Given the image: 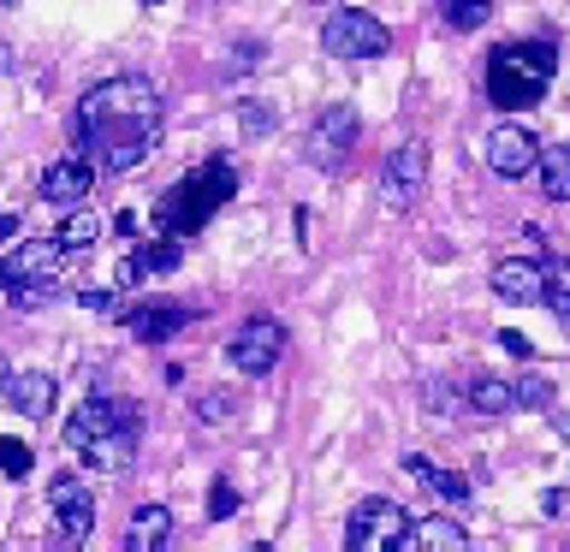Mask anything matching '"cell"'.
<instances>
[{"label":"cell","instance_id":"obj_34","mask_svg":"<svg viewBox=\"0 0 570 552\" xmlns=\"http://www.w3.org/2000/svg\"><path fill=\"white\" fill-rule=\"evenodd\" d=\"M18 238V214H0V244H12Z\"/></svg>","mask_w":570,"mask_h":552},{"label":"cell","instance_id":"obj_7","mask_svg":"<svg viewBox=\"0 0 570 552\" xmlns=\"http://www.w3.org/2000/svg\"><path fill=\"white\" fill-rule=\"evenodd\" d=\"M226 356H232V368H238V374H267L285 356V327L274 315H249L244 327L226 338Z\"/></svg>","mask_w":570,"mask_h":552},{"label":"cell","instance_id":"obj_32","mask_svg":"<svg viewBox=\"0 0 570 552\" xmlns=\"http://www.w3.org/2000/svg\"><path fill=\"white\" fill-rule=\"evenodd\" d=\"M541 511H552V516H559V511H570V475H564V487H552V493L541 499Z\"/></svg>","mask_w":570,"mask_h":552},{"label":"cell","instance_id":"obj_11","mask_svg":"<svg viewBox=\"0 0 570 552\" xmlns=\"http://www.w3.org/2000/svg\"><path fill=\"white\" fill-rule=\"evenodd\" d=\"M481 155H488V167L499 178H529L541 167V137L523 131V125H493L488 142H481Z\"/></svg>","mask_w":570,"mask_h":552},{"label":"cell","instance_id":"obj_13","mask_svg":"<svg viewBox=\"0 0 570 552\" xmlns=\"http://www.w3.org/2000/svg\"><path fill=\"white\" fill-rule=\"evenodd\" d=\"M493 297H505V303H547V262H534V256H505L493 267Z\"/></svg>","mask_w":570,"mask_h":552},{"label":"cell","instance_id":"obj_12","mask_svg":"<svg viewBox=\"0 0 570 552\" xmlns=\"http://www.w3.org/2000/svg\"><path fill=\"white\" fill-rule=\"evenodd\" d=\"M89 185H96V160H89L83 149L78 155H60L53 167L42 172V203H53V208H78L83 196H89Z\"/></svg>","mask_w":570,"mask_h":552},{"label":"cell","instance_id":"obj_21","mask_svg":"<svg viewBox=\"0 0 570 552\" xmlns=\"http://www.w3.org/2000/svg\"><path fill=\"white\" fill-rule=\"evenodd\" d=\"M101 231H107V220H101V214H89V208L78 203V208H66V220L53 226V238H60L66 249H89V244L101 238Z\"/></svg>","mask_w":570,"mask_h":552},{"label":"cell","instance_id":"obj_33","mask_svg":"<svg viewBox=\"0 0 570 552\" xmlns=\"http://www.w3.org/2000/svg\"><path fill=\"white\" fill-rule=\"evenodd\" d=\"M499 345H505L511 356H529V338L523 333H499Z\"/></svg>","mask_w":570,"mask_h":552},{"label":"cell","instance_id":"obj_23","mask_svg":"<svg viewBox=\"0 0 570 552\" xmlns=\"http://www.w3.org/2000/svg\"><path fill=\"white\" fill-rule=\"evenodd\" d=\"M196 410V422H226V416H238V392L232 386H208V392H196L190 398Z\"/></svg>","mask_w":570,"mask_h":552},{"label":"cell","instance_id":"obj_2","mask_svg":"<svg viewBox=\"0 0 570 552\" xmlns=\"http://www.w3.org/2000/svg\"><path fill=\"white\" fill-rule=\"evenodd\" d=\"M66 445L83 457V470L119 475L131 463V445H137V404L131 398H83L71 410Z\"/></svg>","mask_w":570,"mask_h":552},{"label":"cell","instance_id":"obj_37","mask_svg":"<svg viewBox=\"0 0 570 552\" xmlns=\"http://www.w3.org/2000/svg\"><path fill=\"white\" fill-rule=\"evenodd\" d=\"M149 7H160V0H149Z\"/></svg>","mask_w":570,"mask_h":552},{"label":"cell","instance_id":"obj_19","mask_svg":"<svg viewBox=\"0 0 570 552\" xmlns=\"http://www.w3.org/2000/svg\"><path fill=\"white\" fill-rule=\"evenodd\" d=\"M404 470L416 475L422 487H434V493L445 499V505H463V499H470V481H463L458 470H434V463H428V457H416V452L404 457Z\"/></svg>","mask_w":570,"mask_h":552},{"label":"cell","instance_id":"obj_15","mask_svg":"<svg viewBox=\"0 0 570 552\" xmlns=\"http://www.w3.org/2000/svg\"><path fill=\"white\" fill-rule=\"evenodd\" d=\"M7 398H12V410L24 422H42L48 410H53V398H60V392H53V374H42V368H24V374H12L7 381Z\"/></svg>","mask_w":570,"mask_h":552},{"label":"cell","instance_id":"obj_17","mask_svg":"<svg viewBox=\"0 0 570 552\" xmlns=\"http://www.w3.org/2000/svg\"><path fill=\"white\" fill-rule=\"evenodd\" d=\"M53 529H60V541H89V529H96V505H89V493H60L53 499Z\"/></svg>","mask_w":570,"mask_h":552},{"label":"cell","instance_id":"obj_14","mask_svg":"<svg viewBox=\"0 0 570 552\" xmlns=\"http://www.w3.org/2000/svg\"><path fill=\"white\" fill-rule=\"evenodd\" d=\"M185 321H190V309H178V303H137V309H125V327H131V338H142V345L173 338Z\"/></svg>","mask_w":570,"mask_h":552},{"label":"cell","instance_id":"obj_27","mask_svg":"<svg viewBox=\"0 0 570 552\" xmlns=\"http://www.w3.org/2000/svg\"><path fill=\"white\" fill-rule=\"evenodd\" d=\"M517 404L547 410L552 404V381H547V374H523V381H517Z\"/></svg>","mask_w":570,"mask_h":552},{"label":"cell","instance_id":"obj_5","mask_svg":"<svg viewBox=\"0 0 570 552\" xmlns=\"http://www.w3.org/2000/svg\"><path fill=\"white\" fill-rule=\"evenodd\" d=\"M410 529H416V516L404 505H392V499H363V505L345 516V546L351 552H404Z\"/></svg>","mask_w":570,"mask_h":552},{"label":"cell","instance_id":"obj_16","mask_svg":"<svg viewBox=\"0 0 570 552\" xmlns=\"http://www.w3.org/2000/svg\"><path fill=\"white\" fill-rule=\"evenodd\" d=\"M125 546L131 552H167L173 546V511L167 505H142L125 523Z\"/></svg>","mask_w":570,"mask_h":552},{"label":"cell","instance_id":"obj_36","mask_svg":"<svg viewBox=\"0 0 570 552\" xmlns=\"http://www.w3.org/2000/svg\"><path fill=\"white\" fill-rule=\"evenodd\" d=\"M0 7H18V0H0Z\"/></svg>","mask_w":570,"mask_h":552},{"label":"cell","instance_id":"obj_6","mask_svg":"<svg viewBox=\"0 0 570 552\" xmlns=\"http://www.w3.org/2000/svg\"><path fill=\"white\" fill-rule=\"evenodd\" d=\"M321 48H327L333 60H381L392 48V30L374 12H333L327 30H321Z\"/></svg>","mask_w":570,"mask_h":552},{"label":"cell","instance_id":"obj_9","mask_svg":"<svg viewBox=\"0 0 570 552\" xmlns=\"http://www.w3.org/2000/svg\"><path fill=\"white\" fill-rule=\"evenodd\" d=\"M428 185V142H399L381 160V203L386 208H416V196Z\"/></svg>","mask_w":570,"mask_h":552},{"label":"cell","instance_id":"obj_3","mask_svg":"<svg viewBox=\"0 0 570 552\" xmlns=\"http://www.w3.org/2000/svg\"><path fill=\"white\" fill-rule=\"evenodd\" d=\"M552 71H559V48L552 42H505L488 60V96H493V107L523 114V107H534L547 96Z\"/></svg>","mask_w":570,"mask_h":552},{"label":"cell","instance_id":"obj_4","mask_svg":"<svg viewBox=\"0 0 570 552\" xmlns=\"http://www.w3.org/2000/svg\"><path fill=\"white\" fill-rule=\"evenodd\" d=\"M232 190H238V172H232L226 160H214V167H196L185 185H173L167 196H160V231H196L214 208L226 203Z\"/></svg>","mask_w":570,"mask_h":552},{"label":"cell","instance_id":"obj_28","mask_svg":"<svg viewBox=\"0 0 570 552\" xmlns=\"http://www.w3.org/2000/svg\"><path fill=\"white\" fill-rule=\"evenodd\" d=\"M232 511H238V487H232V481H214V487H208V516H214V523H226Z\"/></svg>","mask_w":570,"mask_h":552},{"label":"cell","instance_id":"obj_24","mask_svg":"<svg viewBox=\"0 0 570 552\" xmlns=\"http://www.w3.org/2000/svg\"><path fill=\"white\" fill-rule=\"evenodd\" d=\"M440 12H445V24H452V30H481V24H488V12H493V0H440Z\"/></svg>","mask_w":570,"mask_h":552},{"label":"cell","instance_id":"obj_26","mask_svg":"<svg viewBox=\"0 0 570 552\" xmlns=\"http://www.w3.org/2000/svg\"><path fill=\"white\" fill-rule=\"evenodd\" d=\"M178 262H185V244L178 238H155L149 249H142V274H173Z\"/></svg>","mask_w":570,"mask_h":552},{"label":"cell","instance_id":"obj_25","mask_svg":"<svg viewBox=\"0 0 570 552\" xmlns=\"http://www.w3.org/2000/svg\"><path fill=\"white\" fill-rule=\"evenodd\" d=\"M547 303H552V315L570 321V256H552L547 262Z\"/></svg>","mask_w":570,"mask_h":552},{"label":"cell","instance_id":"obj_35","mask_svg":"<svg viewBox=\"0 0 570 552\" xmlns=\"http://www.w3.org/2000/svg\"><path fill=\"white\" fill-rule=\"evenodd\" d=\"M7 381H12V368H7V356H0V392H7Z\"/></svg>","mask_w":570,"mask_h":552},{"label":"cell","instance_id":"obj_30","mask_svg":"<svg viewBox=\"0 0 570 552\" xmlns=\"http://www.w3.org/2000/svg\"><path fill=\"white\" fill-rule=\"evenodd\" d=\"M137 279H142V256H119L114 274H107V285H114V292H131Z\"/></svg>","mask_w":570,"mask_h":552},{"label":"cell","instance_id":"obj_10","mask_svg":"<svg viewBox=\"0 0 570 552\" xmlns=\"http://www.w3.org/2000/svg\"><path fill=\"white\" fill-rule=\"evenodd\" d=\"M60 256L66 244L60 238H30L0 256V292H12V285H42V279H60Z\"/></svg>","mask_w":570,"mask_h":552},{"label":"cell","instance_id":"obj_29","mask_svg":"<svg viewBox=\"0 0 570 552\" xmlns=\"http://www.w3.org/2000/svg\"><path fill=\"white\" fill-rule=\"evenodd\" d=\"M0 470H7V475H24V470H30V445H18V440L0 434Z\"/></svg>","mask_w":570,"mask_h":552},{"label":"cell","instance_id":"obj_1","mask_svg":"<svg viewBox=\"0 0 570 552\" xmlns=\"http://www.w3.org/2000/svg\"><path fill=\"white\" fill-rule=\"evenodd\" d=\"M160 119H167V101H160V89L149 78H107L78 101L71 142L83 155H96L107 172H131L155 149Z\"/></svg>","mask_w":570,"mask_h":552},{"label":"cell","instance_id":"obj_31","mask_svg":"<svg viewBox=\"0 0 570 552\" xmlns=\"http://www.w3.org/2000/svg\"><path fill=\"white\" fill-rule=\"evenodd\" d=\"M274 119H279L274 107H256V101L238 107V125H244V131H274Z\"/></svg>","mask_w":570,"mask_h":552},{"label":"cell","instance_id":"obj_8","mask_svg":"<svg viewBox=\"0 0 570 552\" xmlns=\"http://www.w3.org/2000/svg\"><path fill=\"white\" fill-rule=\"evenodd\" d=\"M351 149H356V107L345 101L321 107V119L309 125V160L321 172H338L351 160Z\"/></svg>","mask_w":570,"mask_h":552},{"label":"cell","instance_id":"obj_18","mask_svg":"<svg viewBox=\"0 0 570 552\" xmlns=\"http://www.w3.org/2000/svg\"><path fill=\"white\" fill-rule=\"evenodd\" d=\"M410 546L416 552H458V546H470V534H463V523H452V516H422V523L410 529Z\"/></svg>","mask_w":570,"mask_h":552},{"label":"cell","instance_id":"obj_20","mask_svg":"<svg viewBox=\"0 0 570 552\" xmlns=\"http://www.w3.org/2000/svg\"><path fill=\"white\" fill-rule=\"evenodd\" d=\"M470 404L481 410V416H505V410H517V386L499 381V374H475V381H470Z\"/></svg>","mask_w":570,"mask_h":552},{"label":"cell","instance_id":"obj_22","mask_svg":"<svg viewBox=\"0 0 570 552\" xmlns=\"http://www.w3.org/2000/svg\"><path fill=\"white\" fill-rule=\"evenodd\" d=\"M541 190L552 203H570V149H541Z\"/></svg>","mask_w":570,"mask_h":552}]
</instances>
